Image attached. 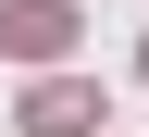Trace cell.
Segmentation results:
<instances>
[{
    "mask_svg": "<svg viewBox=\"0 0 149 137\" xmlns=\"http://www.w3.org/2000/svg\"><path fill=\"white\" fill-rule=\"evenodd\" d=\"M0 50H13V63H62L74 50V0H13V13H0Z\"/></svg>",
    "mask_w": 149,
    "mask_h": 137,
    "instance_id": "1",
    "label": "cell"
},
{
    "mask_svg": "<svg viewBox=\"0 0 149 137\" xmlns=\"http://www.w3.org/2000/svg\"><path fill=\"white\" fill-rule=\"evenodd\" d=\"M100 125V87H87V75H37L25 87V137H87Z\"/></svg>",
    "mask_w": 149,
    "mask_h": 137,
    "instance_id": "2",
    "label": "cell"
},
{
    "mask_svg": "<svg viewBox=\"0 0 149 137\" xmlns=\"http://www.w3.org/2000/svg\"><path fill=\"white\" fill-rule=\"evenodd\" d=\"M137 75H149V63H137Z\"/></svg>",
    "mask_w": 149,
    "mask_h": 137,
    "instance_id": "3",
    "label": "cell"
}]
</instances>
